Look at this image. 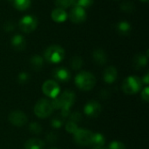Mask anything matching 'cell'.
Masks as SVG:
<instances>
[{
	"label": "cell",
	"mask_w": 149,
	"mask_h": 149,
	"mask_svg": "<svg viewBox=\"0 0 149 149\" xmlns=\"http://www.w3.org/2000/svg\"><path fill=\"white\" fill-rule=\"evenodd\" d=\"M75 84L79 89L83 91H89L94 87L96 84V79L95 76L91 72L84 71L77 74L75 78Z\"/></svg>",
	"instance_id": "cell-1"
},
{
	"label": "cell",
	"mask_w": 149,
	"mask_h": 149,
	"mask_svg": "<svg viewBox=\"0 0 149 149\" xmlns=\"http://www.w3.org/2000/svg\"><path fill=\"white\" fill-rule=\"evenodd\" d=\"M142 87V81L137 76H129L125 79L122 84V90L126 94H135Z\"/></svg>",
	"instance_id": "cell-2"
},
{
	"label": "cell",
	"mask_w": 149,
	"mask_h": 149,
	"mask_svg": "<svg viewBox=\"0 0 149 149\" xmlns=\"http://www.w3.org/2000/svg\"><path fill=\"white\" fill-rule=\"evenodd\" d=\"M65 57V51L59 45H51L45 51V58L52 64L59 63Z\"/></svg>",
	"instance_id": "cell-3"
},
{
	"label": "cell",
	"mask_w": 149,
	"mask_h": 149,
	"mask_svg": "<svg viewBox=\"0 0 149 149\" xmlns=\"http://www.w3.org/2000/svg\"><path fill=\"white\" fill-rule=\"evenodd\" d=\"M57 100L59 104L60 109H62V114L67 115L69 113V109L75 100V94L72 91L66 90L62 94L57 97Z\"/></svg>",
	"instance_id": "cell-4"
},
{
	"label": "cell",
	"mask_w": 149,
	"mask_h": 149,
	"mask_svg": "<svg viewBox=\"0 0 149 149\" xmlns=\"http://www.w3.org/2000/svg\"><path fill=\"white\" fill-rule=\"evenodd\" d=\"M53 109L54 108L51 101L46 99H41L34 106V113L38 118L44 119L49 117L52 114Z\"/></svg>",
	"instance_id": "cell-5"
},
{
	"label": "cell",
	"mask_w": 149,
	"mask_h": 149,
	"mask_svg": "<svg viewBox=\"0 0 149 149\" xmlns=\"http://www.w3.org/2000/svg\"><path fill=\"white\" fill-rule=\"evenodd\" d=\"M74 141L78 145L80 146H91L94 133L86 130V129H78L74 134Z\"/></svg>",
	"instance_id": "cell-6"
},
{
	"label": "cell",
	"mask_w": 149,
	"mask_h": 149,
	"mask_svg": "<svg viewBox=\"0 0 149 149\" xmlns=\"http://www.w3.org/2000/svg\"><path fill=\"white\" fill-rule=\"evenodd\" d=\"M38 25V20L34 16L27 15L21 18L19 21V28L22 31L25 33H30L33 31Z\"/></svg>",
	"instance_id": "cell-7"
},
{
	"label": "cell",
	"mask_w": 149,
	"mask_h": 149,
	"mask_svg": "<svg viewBox=\"0 0 149 149\" xmlns=\"http://www.w3.org/2000/svg\"><path fill=\"white\" fill-rule=\"evenodd\" d=\"M42 91L43 93L50 97V98H56L58 96V93L60 92V89H59V86L58 84L54 81V80H52V79H49V80H46L43 86H42Z\"/></svg>",
	"instance_id": "cell-8"
},
{
	"label": "cell",
	"mask_w": 149,
	"mask_h": 149,
	"mask_svg": "<svg viewBox=\"0 0 149 149\" xmlns=\"http://www.w3.org/2000/svg\"><path fill=\"white\" fill-rule=\"evenodd\" d=\"M84 112L85 113L91 118H96L98 117L100 113H101V105L95 101V100H91L88 101L84 107Z\"/></svg>",
	"instance_id": "cell-9"
},
{
	"label": "cell",
	"mask_w": 149,
	"mask_h": 149,
	"mask_svg": "<svg viewBox=\"0 0 149 149\" xmlns=\"http://www.w3.org/2000/svg\"><path fill=\"white\" fill-rule=\"evenodd\" d=\"M69 18L72 22L75 24L84 22L86 18V13L85 9L79 6H74L69 13Z\"/></svg>",
	"instance_id": "cell-10"
},
{
	"label": "cell",
	"mask_w": 149,
	"mask_h": 149,
	"mask_svg": "<svg viewBox=\"0 0 149 149\" xmlns=\"http://www.w3.org/2000/svg\"><path fill=\"white\" fill-rule=\"evenodd\" d=\"M8 119L9 121L16 127H22L27 122V117L25 113L18 110L11 112Z\"/></svg>",
	"instance_id": "cell-11"
},
{
	"label": "cell",
	"mask_w": 149,
	"mask_h": 149,
	"mask_svg": "<svg viewBox=\"0 0 149 149\" xmlns=\"http://www.w3.org/2000/svg\"><path fill=\"white\" fill-rule=\"evenodd\" d=\"M53 78L59 82H67L71 79V72L64 67H58L52 71Z\"/></svg>",
	"instance_id": "cell-12"
},
{
	"label": "cell",
	"mask_w": 149,
	"mask_h": 149,
	"mask_svg": "<svg viewBox=\"0 0 149 149\" xmlns=\"http://www.w3.org/2000/svg\"><path fill=\"white\" fill-rule=\"evenodd\" d=\"M117 75H118V72H117L116 68L113 66H108L107 68H106L104 72V75H103L104 81L106 83L112 84L116 80Z\"/></svg>",
	"instance_id": "cell-13"
},
{
	"label": "cell",
	"mask_w": 149,
	"mask_h": 149,
	"mask_svg": "<svg viewBox=\"0 0 149 149\" xmlns=\"http://www.w3.org/2000/svg\"><path fill=\"white\" fill-rule=\"evenodd\" d=\"M24 149H45V143L38 138L29 139L24 143Z\"/></svg>",
	"instance_id": "cell-14"
},
{
	"label": "cell",
	"mask_w": 149,
	"mask_h": 149,
	"mask_svg": "<svg viewBox=\"0 0 149 149\" xmlns=\"http://www.w3.org/2000/svg\"><path fill=\"white\" fill-rule=\"evenodd\" d=\"M51 17H52L53 21H55L57 23H62V22H65L66 20L67 14H66V12L65 11L64 9L57 8V9L52 10V12L51 14Z\"/></svg>",
	"instance_id": "cell-15"
},
{
	"label": "cell",
	"mask_w": 149,
	"mask_h": 149,
	"mask_svg": "<svg viewBox=\"0 0 149 149\" xmlns=\"http://www.w3.org/2000/svg\"><path fill=\"white\" fill-rule=\"evenodd\" d=\"M11 45L12 46L14 47L15 50H17V51H22L25 48V40L24 38H23V36L19 35V34H17L15 35L12 39H11Z\"/></svg>",
	"instance_id": "cell-16"
},
{
	"label": "cell",
	"mask_w": 149,
	"mask_h": 149,
	"mask_svg": "<svg viewBox=\"0 0 149 149\" xmlns=\"http://www.w3.org/2000/svg\"><path fill=\"white\" fill-rule=\"evenodd\" d=\"M93 57L94 61L98 64V65H104L107 62V57L106 52L101 50V49H97L93 52Z\"/></svg>",
	"instance_id": "cell-17"
},
{
	"label": "cell",
	"mask_w": 149,
	"mask_h": 149,
	"mask_svg": "<svg viewBox=\"0 0 149 149\" xmlns=\"http://www.w3.org/2000/svg\"><path fill=\"white\" fill-rule=\"evenodd\" d=\"M147 64H148V56H144L143 54H138L134 58V66L138 70L146 66Z\"/></svg>",
	"instance_id": "cell-18"
},
{
	"label": "cell",
	"mask_w": 149,
	"mask_h": 149,
	"mask_svg": "<svg viewBox=\"0 0 149 149\" xmlns=\"http://www.w3.org/2000/svg\"><path fill=\"white\" fill-rule=\"evenodd\" d=\"M117 31L121 35H127L131 31V25L126 21H121L117 25Z\"/></svg>",
	"instance_id": "cell-19"
},
{
	"label": "cell",
	"mask_w": 149,
	"mask_h": 149,
	"mask_svg": "<svg viewBox=\"0 0 149 149\" xmlns=\"http://www.w3.org/2000/svg\"><path fill=\"white\" fill-rule=\"evenodd\" d=\"M106 139L104 137L103 134H100V133H96L93 134V141H92V145L93 148H97V147H103L105 144Z\"/></svg>",
	"instance_id": "cell-20"
},
{
	"label": "cell",
	"mask_w": 149,
	"mask_h": 149,
	"mask_svg": "<svg viewBox=\"0 0 149 149\" xmlns=\"http://www.w3.org/2000/svg\"><path fill=\"white\" fill-rule=\"evenodd\" d=\"M43 64H44V59L38 55H35L31 58V67L35 71H39L43 67Z\"/></svg>",
	"instance_id": "cell-21"
},
{
	"label": "cell",
	"mask_w": 149,
	"mask_h": 149,
	"mask_svg": "<svg viewBox=\"0 0 149 149\" xmlns=\"http://www.w3.org/2000/svg\"><path fill=\"white\" fill-rule=\"evenodd\" d=\"M14 6L19 10H25L31 5V0H13Z\"/></svg>",
	"instance_id": "cell-22"
},
{
	"label": "cell",
	"mask_w": 149,
	"mask_h": 149,
	"mask_svg": "<svg viewBox=\"0 0 149 149\" xmlns=\"http://www.w3.org/2000/svg\"><path fill=\"white\" fill-rule=\"evenodd\" d=\"M83 65V60L79 56H75L72 58L71 60V66L72 67V69L74 70H79L81 68Z\"/></svg>",
	"instance_id": "cell-23"
},
{
	"label": "cell",
	"mask_w": 149,
	"mask_h": 149,
	"mask_svg": "<svg viewBox=\"0 0 149 149\" xmlns=\"http://www.w3.org/2000/svg\"><path fill=\"white\" fill-rule=\"evenodd\" d=\"M93 0H72V4L75 6H79L82 8L89 7L93 3Z\"/></svg>",
	"instance_id": "cell-24"
},
{
	"label": "cell",
	"mask_w": 149,
	"mask_h": 149,
	"mask_svg": "<svg viewBox=\"0 0 149 149\" xmlns=\"http://www.w3.org/2000/svg\"><path fill=\"white\" fill-rule=\"evenodd\" d=\"M65 129L68 133L70 134H74L79 128H78V125L76 122H73L72 120H69L66 124H65Z\"/></svg>",
	"instance_id": "cell-25"
},
{
	"label": "cell",
	"mask_w": 149,
	"mask_h": 149,
	"mask_svg": "<svg viewBox=\"0 0 149 149\" xmlns=\"http://www.w3.org/2000/svg\"><path fill=\"white\" fill-rule=\"evenodd\" d=\"M29 130L32 133V134H38L41 133L42 131V127L37 123V122H31L30 125H29Z\"/></svg>",
	"instance_id": "cell-26"
},
{
	"label": "cell",
	"mask_w": 149,
	"mask_h": 149,
	"mask_svg": "<svg viewBox=\"0 0 149 149\" xmlns=\"http://www.w3.org/2000/svg\"><path fill=\"white\" fill-rule=\"evenodd\" d=\"M55 3L58 8H68L72 4V0H55Z\"/></svg>",
	"instance_id": "cell-27"
},
{
	"label": "cell",
	"mask_w": 149,
	"mask_h": 149,
	"mask_svg": "<svg viewBox=\"0 0 149 149\" xmlns=\"http://www.w3.org/2000/svg\"><path fill=\"white\" fill-rule=\"evenodd\" d=\"M107 149H126V146L121 141H114L108 145Z\"/></svg>",
	"instance_id": "cell-28"
},
{
	"label": "cell",
	"mask_w": 149,
	"mask_h": 149,
	"mask_svg": "<svg viewBox=\"0 0 149 149\" xmlns=\"http://www.w3.org/2000/svg\"><path fill=\"white\" fill-rule=\"evenodd\" d=\"M121 9L125 11H132L134 10V4L132 2H124L122 4H121Z\"/></svg>",
	"instance_id": "cell-29"
},
{
	"label": "cell",
	"mask_w": 149,
	"mask_h": 149,
	"mask_svg": "<svg viewBox=\"0 0 149 149\" xmlns=\"http://www.w3.org/2000/svg\"><path fill=\"white\" fill-rule=\"evenodd\" d=\"M51 125L54 128H60L63 125V120L61 119H58V118H54L51 121Z\"/></svg>",
	"instance_id": "cell-30"
},
{
	"label": "cell",
	"mask_w": 149,
	"mask_h": 149,
	"mask_svg": "<svg viewBox=\"0 0 149 149\" xmlns=\"http://www.w3.org/2000/svg\"><path fill=\"white\" fill-rule=\"evenodd\" d=\"M18 79V82L19 83H21V84H23V83H25L27 80H28V79H29V76H28V74L26 73V72H21L19 75H18V78H17Z\"/></svg>",
	"instance_id": "cell-31"
},
{
	"label": "cell",
	"mask_w": 149,
	"mask_h": 149,
	"mask_svg": "<svg viewBox=\"0 0 149 149\" xmlns=\"http://www.w3.org/2000/svg\"><path fill=\"white\" fill-rule=\"evenodd\" d=\"M46 140H47V141L50 142V143H55L56 141L58 140L57 134H55V133H50V134L47 135Z\"/></svg>",
	"instance_id": "cell-32"
},
{
	"label": "cell",
	"mask_w": 149,
	"mask_h": 149,
	"mask_svg": "<svg viewBox=\"0 0 149 149\" xmlns=\"http://www.w3.org/2000/svg\"><path fill=\"white\" fill-rule=\"evenodd\" d=\"M141 99H142L143 100H145L146 102H148V99H149L148 86H146V87L142 90V92H141Z\"/></svg>",
	"instance_id": "cell-33"
},
{
	"label": "cell",
	"mask_w": 149,
	"mask_h": 149,
	"mask_svg": "<svg viewBox=\"0 0 149 149\" xmlns=\"http://www.w3.org/2000/svg\"><path fill=\"white\" fill-rule=\"evenodd\" d=\"M70 117H71V120L73 122H78L81 120V115L79 113H73L70 115Z\"/></svg>",
	"instance_id": "cell-34"
},
{
	"label": "cell",
	"mask_w": 149,
	"mask_h": 149,
	"mask_svg": "<svg viewBox=\"0 0 149 149\" xmlns=\"http://www.w3.org/2000/svg\"><path fill=\"white\" fill-rule=\"evenodd\" d=\"M148 79H149V75H148V73H147V74L145 75V77H144V78L142 79V80H141V81H142V83L144 82V83H145L146 85H148V82H149Z\"/></svg>",
	"instance_id": "cell-35"
},
{
	"label": "cell",
	"mask_w": 149,
	"mask_h": 149,
	"mask_svg": "<svg viewBox=\"0 0 149 149\" xmlns=\"http://www.w3.org/2000/svg\"><path fill=\"white\" fill-rule=\"evenodd\" d=\"M93 149H105L103 147H97V148H93Z\"/></svg>",
	"instance_id": "cell-36"
},
{
	"label": "cell",
	"mask_w": 149,
	"mask_h": 149,
	"mask_svg": "<svg viewBox=\"0 0 149 149\" xmlns=\"http://www.w3.org/2000/svg\"><path fill=\"white\" fill-rule=\"evenodd\" d=\"M141 1H142V2H148V0H141Z\"/></svg>",
	"instance_id": "cell-37"
},
{
	"label": "cell",
	"mask_w": 149,
	"mask_h": 149,
	"mask_svg": "<svg viewBox=\"0 0 149 149\" xmlns=\"http://www.w3.org/2000/svg\"><path fill=\"white\" fill-rule=\"evenodd\" d=\"M50 149H58L57 148H50Z\"/></svg>",
	"instance_id": "cell-38"
}]
</instances>
